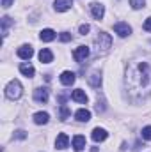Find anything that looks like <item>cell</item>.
I'll return each mask as SVG.
<instances>
[{
    "mask_svg": "<svg viewBox=\"0 0 151 152\" xmlns=\"http://www.w3.org/2000/svg\"><path fill=\"white\" fill-rule=\"evenodd\" d=\"M124 88L132 101H144L151 96V66L144 60L132 62L126 67Z\"/></svg>",
    "mask_w": 151,
    "mask_h": 152,
    "instance_id": "6da1fadb",
    "label": "cell"
},
{
    "mask_svg": "<svg viewBox=\"0 0 151 152\" xmlns=\"http://www.w3.org/2000/svg\"><path fill=\"white\" fill-rule=\"evenodd\" d=\"M94 46H96V51L98 53H105L112 46V37L107 32H98V36L94 37Z\"/></svg>",
    "mask_w": 151,
    "mask_h": 152,
    "instance_id": "7a4b0ae2",
    "label": "cell"
},
{
    "mask_svg": "<svg viewBox=\"0 0 151 152\" xmlns=\"http://www.w3.org/2000/svg\"><path fill=\"white\" fill-rule=\"evenodd\" d=\"M21 94H23V87H21V83H20L18 80H11V81L7 83V87H5V96H7V99L16 101V99L21 97Z\"/></svg>",
    "mask_w": 151,
    "mask_h": 152,
    "instance_id": "3957f363",
    "label": "cell"
},
{
    "mask_svg": "<svg viewBox=\"0 0 151 152\" xmlns=\"http://www.w3.org/2000/svg\"><path fill=\"white\" fill-rule=\"evenodd\" d=\"M114 32H115L119 37H126V36H130V34H132V27H130L128 23L119 21V23H115V25H114Z\"/></svg>",
    "mask_w": 151,
    "mask_h": 152,
    "instance_id": "277c9868",
    "label": "cell"
},
{
    "mask_svg": "<svg viewBox=\"0 0 151 152\" xmlns=\"http://www.w3.org/2000/svg\"><path fill=\"white\" fill-rule=\"evenodd\" d=\"M89 48L87 46H78L75 50V53H73V57H75V60L78 62V64H82V62H85V58L89 57Z\"/></svg>",
    "mask_w": 151,
    "mask_h": 152,
    "instance_id": "5b68a950",
    "label": "cell"
},
{
    "mask_svg": "<svg viewBox=\"0 0 151 152\" xmlns=\"http://www.w3.org/2000/svg\"><path fill=\"white\" fill-rule=\"evenodd\" d=\"M91 12H93L94 20H101L103 14H105V5L103 4H98V2H93L91 4Z\"/></svg>",
    "mask_w": 151,
    "mask_h": 152,
    "instance_id": "8992f818",
    "label": "cell"
},
{
    "mask_svg": "<svg viewBox=\"0 0 151 152\" xmlns=\"http://www.w3.org/2000/svg\"><path fill=\"white\" fill-rule=\"evenodd\" d=\"M32 55H34L32 46L23 44V46H20V48H18V57H20V58H23V60H30V58H32Z\"/></svg>",
    "mask_w": 151,
    "mask_h": 152,
    "instance_id": "52a82bcc",
    "label": "cell"
},
{
    "mask_svg": "<svg viewBox=\"0 0 151 152\" xmlns=\"http://www.w3.org/2000/svg\"><path fill=\"white\" fill-rule=\"evenodd\" d=\"M34 101L36 103H46L48 101V88L44 87H39L34 90Z\"/></svg>",
    "mask_w": 151,
    "mask_h": 152,
    "instance_id": "ba28073f",
    "label": "cell"
},
{
    "mask_svg": "<svg viewBox=\"0 0 151 152\" xmlns=\"http://www.w3.org/2000/svg\"><path fill=\"white\" fill-rule=\"evenodd\" d=\"M93 140L94 142H103V140H107V136H109V133L103 129V127H94L93 129Z\"/></svg>",
    "mask_w": 151,
    "mask_h": 152,
    "instance_id": "9c48e42d",
    "label": "cell"
},
{
    "mask_svg": "<svg viewBox=\"0 0 151 152\" xmlns=\"http://www.w3.org/2000/svg\"><path fill=\"white\" fill-rule=\"evenodd\" d=\"M68 143H70V138H68L66 133H61V134L57 136V140H55V147H57L59 151H64V149L68 147Z\"/></svg>",
    "mask_w": 151,
    "mask_h": 152,
    "instance_id": "30bf717a",
    "label": "cell"
},
{
    "mask_svg": "<svg viewBox=\"0 0 151 152\" xmlns=\"http://www.w3.org/2000/svg\"><path fill=\"white\" fill-rule=\"evenodd\" d=\"M71 99L76 101V103H80V104H85L87 103V94L82 88H76V90H73V94H71Z\"/></svg>",
    "mask_w": 151,
    "mask_h": 152,
    "instance_id": "8fae6325",
    "label": "cell"
},
{
    "mask_svg": "<svg viewBox=\"0 0 151 152\" xmlns=\"http://www.w3.org/2000/svg\"><path fill=\"white\" fill-rule=\"evenodd\" d=\"M87 81H89V85H91V87L98 88V87L101 85V75H100L98 71H93L91 75L87 76Z\"/></svg>",
    "mask_w": 151,
    "mask_h": 152,
    "instance_id": "7c38bea8",
    "label": "cell"
},
{
    "mask_svg": "<svg viewBox=\"0 0 151 152\" xmlns=\"http://www.w3.org/2000/svg\"><path fill=\"white\" fill-rule=\"evenodd\" d=\"M39 60H41L43 64H50V62L53 60V53H52L48 48H43V50L39 51Z\"/></svg>",
    "mask_w": 151,
    "mask_h": 152,
    "instance_id": "4fadbf2b",
    "label": "cell"
},
{
    "mask_svg": "<svg viewBox=\"0 0 151 152\" xmlns=\"http://www.w3.org/2000/svg\"><path fill=\"white\" fill-rule=\"evenodd\" d=\"M71 5H73V4H71V0H55V4H53L55 11H59V12H64V11H68Z\"/></svg>",
    "mask_w": 151,
    "mask_h": 152,
    "instance_id": "5bb4252c",
    "label": "cell"
},
{
    "mask_svg": "<svg viewBox=\"0 0 151 152\" xmlns=\"http://www.w3.org/2000/svg\"><path fill=\"white\" fill-rule=\"evenodd\" d=\"M75 73H71V71H64L62 75H61V83L62 85H73L75 83Z\"/></svg>",
    "mask_w": 151,
    "mask_h": 152,
    "instance_id": "9a60e30c",
    "label": "cell"
},
{
    "mask_svg": "<svg viewBox=\"0 0 151 152\" xmlns=\"http://www.w3.org/2000/svg\"><path fill=\"white\" fill-rule=\"evenodd\" d=\"M11 25H14V21L9 18V16H4L2 18V36H4V39L7 37V32H9V27Z\"/></svg>",
    "mask_w": 151,
    "mask_h": 152,
    "instance_id": "2e32d148",
    "label": "cell"
},
{
    "mask_svg": "<svg viewBox=\"0 0 151 152\" xmlns=\"http://www.w3.org/2000/svg\"><path fill=\"white\" fill-rule=\"evenodd\" d=\"M39 37H41V41H44V42H50V41L55 39V32L52 28H44V30H41Z\"/></svg>",
    "mask_w": 151,
    "mask_h": 152,
    "instance_id": "e0dca14e",
    "label": "cell"
},
{
    "mask_svg": "<svg viewBox=\"0 0 151 152\" xmlns=\"http://www.w3.org/2000/svg\"><path fill=\"white\" fill-rule=\"evenodd\" d=\"M48 118H50V115L46 113V112H38V113H34V122H36L38 126L46 124V122H48Z\"/></svg>",
    "mask_w": 151,
    "mask_h": 152,
    "instance_id": "ac0fdd59",
    "label": "cell"
},
{
    "mask_svg": "<svg viewBox=\"0 0 151 152\" xmlns=\"http://www.w3.org/2000/svg\"><path fill=\"white\" fill-rule=\"evenodd\" d=\"M75 118L78 122H87L89 118H91V112L89 110H85V108H82V110H78L75 113Z\"/></svg>",
    "mask_w": 151,
    "mask_h": 152,
    "instance_id": "d6986e66",
    "label": "cell"
},
{
    "mask_svg": "<svg viewBox=\"0 0 151 152\" xmlns=\"http://www.w3.org/2000/svg\"><path fill=\"white\" fill-rule=\"evenodd\" d=\"M20 73H21V75H25L27 78H32L34 73H36V69H34L30 64H21V66H20Z\"/></svg>",
    "mask_w": 151,
    "mask_h": 152,
    "instance_id": "ffe728a7",
    "label": "cell"
},
{
    "mask_svg": "<svg viewBox=\"0 0 151 152\" xmlns=\"http://www.w3.org/2000/svg\"><path fill=\"white\" fill-rule=\"evenodd\" d=\"M73 147H75V151L85 149V138H84L82 134H76L75 138H73Z\"/></svg>",
    "mask_w": 151,
    "mask_h": 152,
    "instance_id": "44dd1931",
    "label": "cell"
},
{
    "mask_svg": "<svg viewBox=\"0 0 151 152\" xmlns=\"http://www.w3.org/2000/svg\"><path fill=\"white\" fill-rule=\"evenodd\" d=\"M70 113H71V112H70V108H68L66 104H62V106H61V120H68Z\"/></svg>",
    "mask_w": 151,
    "mask_h": 152,
    "instance_id": "7402d4cb",
    "label": "cell"
},
{
    "mask_svg": "<svg viewBox=\"0 0 151 152\" xmlns=\"http://www.w3.org/2000/svg\"><path fill=\"white\" fill-rule=\"evenodd\" d=\"M144 4H146V0H130L132 9H142V7H144Z\"/></svg>",
    "mask_w": 151,
    "mask_h": 152,
    "instance_id": "603a6c76",
    "label": "cell"
},
{
    "mask_svg": "<svg viewBox=\"0 0 151 152\" xmlns=\"http://www.w3.org/2000/svg\"><path fill=\"white\" fill-rule=\"evenodd\" d=\"M142 138L144 140H151V126H146L142 129Z\"/></svg>",
    "mask_w": 151,
    "mask_h": 152,
    "instance_id": "cb8c5ba5",
    "label": "cell"
},
{
    "mask_svg": "<svg viewBox=\"0 0 151 152\" xmlns=\"http://www.w3.org/2000/svg\"><path fill=\"white\" fill-rule=\"evenodd\" d=\"M96 112L100 113V112H105V101L101 99L100 101V97H98V101H96Z\"/></svg>",
    "mask_w": 151,
    "mask_h": 152,
    "instance_id": "d4e9b609",
    "label": "cell"
},
{
    "mask_svg": "<svg viewBox=\"0 0 151 152\" xmlns=\"http://www.w3.org/2000/svg\"><path fill=\"white\" fill-rule=\"evenodd\" d=\"M59 39H61L62 42H70V41H71V34H68V32H62V34L59 36Z\"/></svg>",
    "mask_w": 151,
    "mask_h": 152,
    "instance_id": "484cf974",
    "label": "cell"
},
{
    "mask_svg": "<svg viewBox=\"0 0 151 152\" xmlns=\"http://www.w3.org/2000/svg\"><path fill=\"white\" fill-rule=\"evenodd\" d=\"M142 28H144L146 32H151V16H150V18H146V21H144Z\"/></svg>",
    "mask_w": 151,
    "mask_h": 152,
    "instance_id": "4316f807",
    "label": "cell"
},
{
    "mask_svg": "<svg viewBox=\"0 0 151 152\" xmlns=\"http://www.w3.org/2000/svg\"><path fill=\"white\" fill-rule=\"evenodd\" d=\"M78 30H80V34H82V36H85V34H87V32L91 30V27H89V25L85 23V25H80V28H78Z\"/></svg>",
    "mask_w": 151,
    "mask_h": 152,
    "instance_id": "83f0119b",
    "label": "cell"
},
{
    "mask_svg": "<svg viewBox=\"0 0 151 152\" xmlns=\"http://www.w3.org/2000/svg\"><path fill=\"white\" fill-rule=\"evenodd\" d=\"M14 136H16V138H20V140H23V138H27V134H25V131H21V129H18V131H14Z\"/></svg>",
    "mask_w": 151,
    "mask_h": 152,
    "instance_id": "f1b7e54d",
    "label": "cell"
},
{
    "mask_svg": "<svg viewBox=\"0 0 151 152\" xmlns=\"http://www.w3.org/2000/svg\"><path fill=\"white\" fill-rule=\"evenodd\" d=\"M11 4H13V0H2V7H11Z\"/></svg>",
    "mask_w": 151,
    "mask_h": 152,
    "instance_id": "f546056e",
    "label": "cell"
},
{
    "mask_svg": "<svg viewBox=\"0 0 151 152\" xmlns=\"http://www.w3.org/2000/svg\"><path fill=\"white\" fill-rule=\"evenodd\" d=\"M91 152H98V147H93V149H91Z\"/></svg>",
    "mask_w": 151,
    "mask_h": 152,
    "instance_id": "4dcf8cb0",
    "label": "cell"
}]
</instances>
